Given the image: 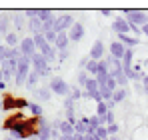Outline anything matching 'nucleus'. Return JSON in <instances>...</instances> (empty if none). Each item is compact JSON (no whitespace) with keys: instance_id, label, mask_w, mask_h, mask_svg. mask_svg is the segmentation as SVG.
<instances>
[{"instance_id":"a18cd8bd","label":"nucleus","mask_w":148,"mask_h":140,"mask_svg":"<svg viewBox=\"0 0 148 140\" xmlns=\"http://www.w3.org/2000/svg\"><path fill=\"white\" fill-rule=\"evenodd\" d=\"M86 140H100L96 134H86Z\"/></svg>"},{"instance_id":"aec40b11","label":"nucleus","mask_w":148,"mask_h":140,"mask_svg":"<svg viewBox=\"0 0 148 140\" xmlns=\"http://www.w3.org/2000/svg\"><path fill=\"white\" fill-rule=\"evenodd\" d=\"M74 132H76V134H84V136H86V132H88V116L80 118V120L74 124Z\"/></svg>"},{"instance_id":"dca6fc26","label":"nucleus","mask_w":148,"mask_h":140,"mask_svg":"<svg viewBox=\"0 0 148 140\" xmlns=\"http://www.w3.org/2000/svg\"><path fill=\"white\" fill-rule=\"evenodd\" d=\"M118 42H122L126 48H132V46H138L140 44V40L136 36H130V34H120L118 36Z\"/></svg>"},{"instance_id":"4c0bfd02","label":"nucleus","mask_w":148,"mask_h":140,"mask_svg":"<svg viewBox=\"0 0 148 140\" xmlns=\"http://www.w3.org/2000/svg\"><path fill=\"white\" fill-rule=\"evenodd\" d=\"M106 130H108V134H110V136H116V132L120 130V126L114 122V124H108V126H106Z\"/></svg>"},{"instance_id":"c85d7f7f","label":"nucleus","mask_w":148,"mask_h":140,"mask_svg":"<svg viewBox=\"0 0 148 140\" xmlns=\"http://www.w3.org/2000/svg\"><path fill=\"white\" fill-rule=\"evenodd\" d=\"M88 78H90V76H88V72H86V70H82V72H78V76H76V82H78V88H80V86H84V88H86V82H88Z\"/></svg>"},{"instance_id":"4468645a","label":"nucleus","mask_w":148,"mask_h":140,"mask_svg":"<svg viewBox=\"0 0 148 140\" xmlns=\"http://www.w3.org/2000/svg\"><path fill=\"white\" fill-rule=\"evenodd\" d=\"M28 28H30V32H32V36H36V34H42V30H44V22L36 16V18H30L28 20Z\"/></svg>"},{"instance_id":"20e7f679","label":"nucleus","mask_w":148,"mask_h":140,"mask_svg":"<svg viewBox=\"0 0 148 140\" xmlns=\"http://www.w3.org/2000/svg\"><path fill=\"white\" fill-rule=\"evenodd\" d=\"M124 20L128 24H134V26H144L148 24V14L142 10H124Z\"/></svg>"},{"instance_id":"79ce46f5","label":"nucleus","mask_w":148,"mask_h":140,"mask_svg":"<svg viewBox=\"0 0 148 140\" xmlns=\"http://www.w3.org/2000/svg\"><path fill=\"white\" fill-rule=\"evenodd\" d=\"M68 58V50H64V52H58V62H64Z\"/></svg>"},{"instance_id":"f8f14e48","label":"nucleus","mask_w":148,"mask_h":140,"mask_svg":"<svg viewBox=\"0 0 148 140\" xmlns=\"http://www.w3.org/2000/svg\"><path fill=\"white\" fill-rule=\"evenodd\" d=\"M104 50H106L104 42H102V40H96V42L92 44V48H90V60H102Z\"/></svg>"},{"instance_id":"6e6552de","label":"nucleus","mask_w":148,"mask_h":140,"mask_svg":"<svg viewBox=\"0 0 148 140\" xmlns=\"http://www.w3.org/2000/svg\"><path fill=\"white\" fill-rule=\"evenodd\" d=\"M84 32H86V30H84V26H82V24H80V22H74L72 28L68 30V40H70V42H80V40L84 38Z\"/></svg>"},{"instance_id":"393cba45","label":"nucleus","mask_w":148,"mask_h":140,"mask_svg":"<svg viewBox=\"0 0 148 140\" xmlns=\"http://www.w3.org/2000/svg\"><path fill=\"white\" fill-rule=\"evenodd\" d=\"M32 40H34V44H36V50H38V52L48 44L46 38H44V34H36V36H32Z\"/></svg>"},{"instance_id":"c9c22d12","label":"nucleus","mask_w":148,"mask_h":140,"mask_svg":"<svg viewBox=\"0 0 148 140\" xmlns=\"http://www.w3.org/2000/svg\"><path fill=\"white\" fill-rule=\"evenodd\" d=\"M116 84H118V88H126V84H128V78H126V74H118L116 76Z\"/></svg>"},{"instance_id":"b1692460","label":"nucleus","mask_w":148,"mask_h":140,"mask_svg":"<svg viewBox=\"0 0 148 140\" xmlns=\"http://www.w3.org/2000/svg\"><path fill=\"white\" fill-rule=\"evenodd\" d=\"M28 110H30V116H34V118H42V114H44L42 106H40V104H36V102H30Z\"/></svg>"},{"instance_id":"f257e3e1","label":"nucleus","mask_w":148,"mask_h":140,"mask_svg":"<svg viewBox=\"0 0 148 140\" xmlns=\"http://www.w3.org/2000/svg\"><path fill=\"white\" fill-rule=\"evenodd\" d=\"M30 64H32V58L20 56V60H18V70H16V74H14V84H16V86H24L26 84V78H28V74H30Z\"/></svg>"},{"instance_id":"1a4fd4ad","label":"nucleus","mask_w":148,"mask_h":140,"mask_svg":"<svg viewBox=\"0 0 148 140\" xmlns=\"http://www.w3.org/2000/svg\"><path fill=\"white\" fill-rule=\"evenodd\" d=\"M106 62H108V74L112 76V78H116L118 74H122V60H116V58H106Z\"/></svg>"},{"instance_id":"8fccbe9b","label":"nucleus","mask_w":148,"mask_h":140,"mask_svg":"<svg viewBox=\"0 0 148 140\" xmlns=\"http://www.w3.org/2000/svg\"><path fill=\"white\" fill-rule=\"evenodd\" d=\"M6 140H14V138H6Z\"/></svg>"},{"instance_id":"a211bd4d","label":"nucleus","mask_w":148,"mask_h":140,"mask_svg":"<svg viewBox=\"0 0 148 140\" xmlns=\"http://www.w3.org/2000/svg\"><path fill=\"white\" fill-rule=\"evenodd\" d=\"M38 18L44 24L54 22V20H56V12H54V10H44V8H40V10H38Z\"/></svg>"},{"instance_id":"473e14b6","label":"nucleus","mask_w":148,"mask_h":140,"mask_svg":"<svg viewBox=\"0 0 148 140\" xmlns=\"http://www.w3.org/2000/svg\"><path fill=\"white\" fill-rule=\"evenodd\" d=\"M8 22H10L8 16H2V18H0V34H4V36L10 32V30H8Z\"/></svg>"},{"instance_id":"2eb2a0df","label":"nucleus","mask_w":148,"mask_h":140,"mask_svg":"<svg viewBox=\"0 0 148 140\" xmlns=\"http://www.w3.org/2000/svg\"><path fill=\"white\" fill-rule=\"evenodd\" d=\"M40 54H42V56H44L48 62H54V60L58 58V52H56V48L52 46V44H46V46L40 50Z\"/></svg>"},{"instance_id":"5701e85b","label":"nucleus","mask_w":148,"mask_h":140,"mask_svg":"<svg viewBox=\"0 0 148 140\" xmlns=\"http://www.w3.org/2000/svg\"><path fill=\"white\" fill-rule=\"evenodd\" d=\"M126 96H128V88H116L114 94H112V100L118 104V102H124L126 100Z\"/></svg>"},{"instance_id":"49530a36","label":"nucleus","mask_w":148,"mask_h":140,"mask_svg":"<svg viewBox=\"0 0 148 140\" xmlns=\"http://www.w3.org/2000/svg\"><path fill=\"white\" fill-rule=\"evenodd\" d=\"M142 34H146V38H148V24H144V26H142Z\"/></svg>"},{"instance_id":"bb28decb","label":"nucleus","mask_w":148,"mask_h":140,"mask_svg":"<svg viewBox=\"0 0 148 140\" xmlns=\"http://www.w3.org/2000/svg\"><path fill=\"white\" fill-rule=\"evenodd\" d=\"M38 80H40V78H38V74H36V72H30V74H28V78H26V88H34V86H36V84H38Z\"/></svg>"},{"instance_id":"412c9836","label":"nucleus","mask_w":148,"mask_h":140,"mask_svg":"<svg viewBox=\"0 0 148 140\" xmlns=\"http://www.w3.org/2000/svg\"><path fill=\"white\" fill-rule=\"evenodd\" d=\"M4 38H6V46H10V48H18V46H20L18 36H16V32H14V30H10Z\"/></svg>"},{"instance_id":"ea45409f","label":"nucleus","mask_w":148,"mask_h":140,"mask_svg":"<svg viewBox=\"0 0 148 140\" xmlns=\"http://www.w3.org/2000/svg\"><path fill=\"white\" fill-rule=\"evenodd\" d=\"M130 32H134V34H136V38H138V34H142V28H140V26L130 24Z\"/></svg>"},{"instance_id":"4be33fe9","label":"nucleus","mask_w":148,"mask_h":140,"mask_svg":"<svg viewBox=\"0 0 148 140\" xmlns=\"http://www.w3.org/2000/svg\"><path fill=\"white\" fill-rule=\"evenodd\" d=\"M34 94H36V98H38V100H50L52 90L46 88V86H40V88H36V90H34Z\"/></svg>"},{"instance_id":"58836bf2","label":"nucleus","mask_w":148,"mask_h":140,"mask_svg":"<svg viewBox=\"0 0 148 140\" xmlns=\"http://www.w3.org/2000/svg\"><path fill=\"white\" fill-rule=\"evenodd\" d=\"M106 86H108V88H110V90L114 92V90L118 88V84H116V78H112V76H110V78L106 80Z\"/></svg>"},{"instance_id":"a878e982","label":"nucleus","mask_w":148,"mask_h":140,"mask_svg":"<svg viewBox=\"0 0 148 140\" xmlns=\"http://www.w3.org/2000/svg\"><path fill=\"white\" fill-rule=\"evenodd\" d=\"M28 106H30V102H28L26 98H16V100H14V110H16V112H20V110H26Z\"/></svg>"},{"instance_id":"de8ad7c7","label":"nucleus","mask_w":148,"mask_h":140,"mask_svg":"<svg viewBox=\"0 0 148 140\" xmlns=\"http://www.w3.org/2000/svg\"><path fill=\"white\" fill-rule=\"evenodd\" d=\"M4 48H6V46H4V44L0 42V60H2V54H4Z\"/></svg>"},{"instance_id":"9b49d317","label":"nucleus","mask_w":148,"mask_h":140,"mask_svg":"<svg viewBox=\"0 0 148 140\" xmlns=\"http://www.w3.org/2000/svg\"><path fill=\"white\" fill-rule=\"evenodd\" d=\"M112 30L120 36V34H128L130 32V24L124 20V16L122 18H114V22H112Z\"/></svg>"},{"instance_id":"e433bc0d","label":"nucleus","mask_w":148,"mask_h":140,"mask_svg":"<svg viewBox=\"0 0 148 140\" xmlns=\"http://www.w3.org/2000/svg\"><path fill=\"white\" fill-rule=\"evenodd\" d=\"M98 74H108V62L102 58V60H98ZM96 74V76H98Z\"/></svg>"},{"instance_id":"7c9ffc66","label":"nucleus","mask_w":148,"mask_h":140,"mask_svg":"<svg viewBox=\"0 0 148 140\" xmlns=\"http://www.w3.org/2000/svg\"><path fill=\"white\" fill-rule=\"evenodd\" d=\"M74 106H76V102H74L72 98H64V108H66V116L74 114Z\"/></svg>"},{"instance_id":"2f4dec72","label":"nucleus","mask_w":148,"mask_h":140,"mask_svg":"<svg viewBox=\"0 0 148 140\" xmlns=\"http://www.w3.org/2000/svg\"><path fill=\"white\" fill-rule=\"evenodd\" d=\"M108 112H110V108H108L106 102H98V104H96V114H98V116H106Z\"/></svg>"},{"instance_id":"9d476101","label":"nucleus","mask_w":148,"mask_h":140,"mask_svg":"<svg viewBox=\"0 0 148 140\" xmlns=\"http://www.w3.org/2000/svg\"><path fill=\"white\" fill-rule=\"evenodd\" d=\"M124 54H126V46H124L122 42H110V56L112 58H116V60H122Z\"/></svg>"},{"instance_id":"09e8293b","label":"nucleus","mask_w":148,"mask_h":140,"mask_svg":"<svg viewBox=\"0 0 148 140\" xmlns=\"http://www.w3.org/2000/svg\"><path fill=\"white\" fill-rule=\"evenodd\" d=\"M58 140H72V136H60Z\"/></svg>"},{"instance_id":"a19ab883","label":"nucleus","mask_w":148,"mask_h":140,"mask_svg":"<svg viewBox=\"0 0 148 140\" xmlns=\"http://www.w3.org/2000/svg\"><path fill=\"white\" fill-rule=\"evenodd\" d=\"M108 124H114V112H112V110L106 114V126H108Z\"/></svg>"},{"instance_id":"423d86ee","label":"nucleus","mask_w":148,"mask_h":140,"mask_svg":"<svg viewBox=\"0 0 148 140\" xmlns=\"http://www.w3.org/2000/svg\"><path fill=\"white\" fill-rule=\"evenodd\" d=\"M20 52H22V56H28V58H32L38 50H36V44H34V40H32V36H26L20 40Z\"/></svg>"},{"instance_id":"6ab92c4d","label":"nucleus","mask_w":148,"mask_h":140,"mask_svg":"<svg viewBox=\"0 0 148 140\" xmlns=\"http://www.w3.org/2000/svg\"><path fill=\"white\" fill-rule=\"evenodd\" d=\"M14 94L6 92L4 94V98H2V110H6V112H10V110H14Z\"/></svg>"},{"instance_id":"7ed1b4c3","label":"nucleus","mask_w":148,"mask_h":140,"mask_svg":"<svg viewBox=\"0 0 148 140\" xmlns=\"http://www.w3.org/2000/svg\"><path fill=\"white\" fill-rule=\"evenodd\" d=\"M48 88L52 90V94H58L60 98H68V96H70V86H68V82L62 80L60 76H52V78H50Z\"/></svg>"},{"instance_id":"c03bdc74","label":"nucleus","mask_w":148,"mask_h":140,"mask_svg":"<svg viewBox=\"0 0 148 140\" xmlns=\"http://www.w3.org/2000/svg\"><path fill=\"white\" fill-rule=\"evenodd\" d=\"M72 140H86V136H84V134H74Z\"/></svg>"},{"instance_id":"0eeeda50","label":"nucleus","mask_w":148,"mask_h":140,"mask_svg":"<svg viewBox=\"0 0 148 140\" xmlns=\"http://www.w3.org/2000/svg\"><path fill=\"white\" fill-rule=\"evenodd\" d=\"M52 128H58L60 136H74V134H76V132H74V126L68 120H56Z\"/></svg>"},{"instance_id":"ddd939ff","label":"nucleus","mask_w":148,"mask_h":140,"mask_svg":"<svg viewBox=\"0 0 148 140\" xmlns=\"http://www.w3.org/2000/svg\"><path fill=\"white\" fill-rule=\"evenodd\" d=\"M68 32H62V34H58L56 36V42H54V48H56V52H64V50H68Z\"/></svg>"},{"instance_id":"f3484780","label":"nucleus","mask_w":148,"mask_h":140,"mask_svg":"<svg viewBox=\"0 0 148 140\" xmlns=\"http://www.w3.org/2000/svg\"><path fill=\"white\" fill-rule=\"evenodd\" d=\"M36 138H38V140H50V138H52V126L44 122V124L38 128V134H36Z\"/></svg>"},{"instance_id":"f704fd0d","label":"nucleus","mask_w":148,"mask_h":140,"mask_svg":"<svg viewBox=\"0 0 148 140\" xmlns=\"http://www.w3.org/2000/svg\"><path fill=\"white\" fill-rule=\"evenodd\" d=\"M96 136H98L100 140H108V138H110V134H108L106 126H100V128H96Z\"/></svg>"},{"instance_id":"39448f33","label":"nucleus","mask_w":148,"mask_h":140,"mask_svg":"<svg viewBox=\"0 0 148 140\" xmlns=\"http://www.w3.org/2000/svg\"><path fill=\"white\" fill-rule=\"evenodd\" d=\"M74 24L72 14H58L56 20H54V32L56 34H62V32H68Z\"/></svg>"},{"instance_id":"cd10ccee","label":"nucleus","mask_w":148,"mask_h":140,"mask_svg":"<svg viewBox=\"0 0 148 140\" xmlns=\"http://www.w3.org/2000/svg\"><path fill=\"white\" fill-rule=\"evenodd\" d=\"M86 72H88L90 76H96V74H98V60H88Z\"/></svg>"},{"instance_id":"37998d69","label":"nucleus","mask_w":148,"mask_h":140,"mask_svg":"<svg viewBox=\"0 0 148 140\" xmlns=\"http://www.w3.org/2000/svg\"><path fill=\"white\" fill-rule=\"evenodd\" d=\"M142 86H144V94H148V74L142 76Z\"/></svg>"},{"instance_id":"f03ea898","label":"nucleus","mask_w":148,"mask_h":140,"mask_svg":"<svg viewBox=\"0 0 148 140\" xmlns=\"http://www.w3.org/2000/svg\"><path fill=\"white\" fill-rule=\"evenodd\" d=\"M32 72H36L38 78H46V76H50L48 60H46L40 52H36V54L32 56Z\"/></svg>"},{"instance_id":"c756f323","label":"nucleus","mask_w":148,"mask_h":140,"mask_svg":"<svg viewBox=\"0 0 148 140\" xmlns=\"http://www.w3.org/2000/svg\"><path fill=\"white\" fill-rule=\"evenodd\" d=\"M112 90L108 88V86H100V96H102V102H110L112 100Z\"/></svg>"},{"instance_id":"72a5a7b5","label":"nucleus","mask_w":148,"mask_h":140,"mask_svg":"<svg viewBox=\"0 0 148 140\" xmlns=\"http://www.w3.org/2000/svg\"><path fill=\"white\" fill-rule=\"evenodd\" d=\"M68 98H72L74 102H78V100L82 98V92H80V88H78V86H72V88H70V96H68Z\"/></svg>"}]
</instances>
